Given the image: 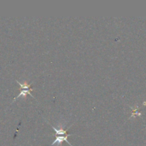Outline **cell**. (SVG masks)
Wrapping results in <instances>:
<instances>
[{
    "label": "cell",
    "instance_id": "cell-1",
    "mask_svg": "<svg viewBox=\"0 0 146 146\" xmlns=\"http://www.w3.org/2000/svg\"><path fill=\"white\" fill-rule=\"evenodd\" d=\"M16 81H17V82L19 84L20 86H21V91H20V94H19V95L17 96V97H15V98H14V100H16L17 98H19V97H21V96L25 98L26 96H27V94H29V95L31 96L32 98H34V97L33 96L31 95V91L34 90L31 87V84H32V83H31L30 84H28V83H27V81H24L23 84H21V83H19L18 81H17V80H16Z\"/></svg>",
    "mask_w": 146,
    "mask_h": 146
},
{
    "label": "cell",
    "instance_id": "cell-2",
    "mask_svg": "<svg viewBox=\"0 0 146 146\" xmlns=\"http://www.w3.org/2000/svg\"><path fill=\"white\" fill-rule=\"evenodd\" d=\"M72 135L73 134H67V135H60V136L56 137L55 139V141L52 143V144H51V146L56 145H56H59L60 144L63 142V141H66V142L68 144H69L70 145L73 146L69 142H68V137L70 136V135Z\"/></svg>",
    "mask_w": 146,
    "mask_h": 146
},
{
    "label": "cell",
    "instance_id": "cell-3",
    "mask_svg": "<svg viewBox=\"0 0 146 146\" xmlns=\"http://www.w3.org/2000/svg\"><path fill=\"white\" fill-rule=\"evenodd\" d=\"M46 121H47L46 120ZM47 122H48V121H47ZM48 123L49 124V125H51V128H52L53 129H54V131H55V132H56L55 135H67V131H65V130H64V129H63V128H59V129H57L56 128H55V127H54V125H51V124H50L48 122Z\"/></svg>",
    "mask_w": 146,
    "mask_h": 146
}]
</instances>
